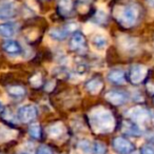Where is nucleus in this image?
Instances as JSON below:
<instances>
[{"label": "nucleus", "mask_w": 154, "mask_h": 154, "mask_svg": "<svg viewBox=\"0 0 154 154\" xmlns=\"http://www.w3.org/2000/svg\"><path fill=\"white\" fill-rule=\"evenodd\" d=\"M91 129L95 133H110L115 128V118L111 111L103 107H96L89 114Z\"/></svg>", "instance_id": "nucleus-1"}, {"label": "nucleus", "mask_w": 154, "mask_h": 154, "mask_svg": "<svg viewBox=\"0 0 154 154\" xmlns=\"http://www.w3.org/2000/svg\"><path fill=\"white\" fill-rule=\"evenodd\" d=\"M138 9L133 3L117 5L114 9V17L125 28H131L138 19Z\"/></svg>", "instance_id": "nucleus-2"}, {"label": "nucleus", "mask_w": 154, "mask_h": 154, "mask_svg": "<svg viewBox=\"0 0 154 154\" xmlns=\"http://www.w3.org/2000/svg\"><path fill=\"white\" fill-rule=\"evenodd\" d=\"M38 115V110H37L36 106L32 105V103H28V105L21 106L17 111V117L23 124H29L35 120V118Z\"/></svg>", "instance_id": "nucleus-3"}, {"label": "nucleus", "mask_w": 154, "mask_h": 154, "mask_svg": "<svg viewBox=\"0 0 154 154\" xmlns=\"http://www.w3.org/2000/svg\"><path fill=\"white\" fill-rule=\"evenodd\" d=\"M148 74V69L143 64H133L129 69L128 78L133 85H139L145 80Z\"/></svg>", "instance_id": "nucleus-4"}, {"label": "nucleus", "mask_w": 154, "mask_h": 154, "mask_svg": "<svg viewBox=\"0 0 154 154\" xmlns=\"http://www.w3.org/2000/svg\"><path fill=\"white\" fill-rule=\"evenodd\" d=\"M114 150L119 154H130L134 151V146L130 140L124 137H116L112 141Z\"/></svg>", "instance_id": "nucleus-5"}, {"label": "nucleus", "mask_w": 154, "mask_h": 154, "mask_svg": "<svg viewBox=\"0 0 154 154\" xmlns=\"http://www.w3.org/2000/svg\"><path fill=\"white\" fill-rule=\"evenodd\" d=\"M128 116L136 124H143V122H148V119L150 118V113L147 109L140 107V106H137V107L129 110Z\"/></svg>", "instance_id": "nucleus-6"}, {"label": "nucleus", "mask_w": 154, "mask_h": 154, "mask_svg": "<svg viewBox=\"0 0 154 154\" xmlns=\"http://www.w3.org/2000/svg\"><path fill=\"white\" fill-rule=\"evenodd\" d=\"M106 99L114 106H122L127 101V95L122 91L111 90L109 92H107Z\"/></svg>", "instance_id": "nucleus-7"}, {"label": "nucleus", "mask_w": 154, "mask_h": 154, "mask_svg": "<svg viewBox=\"0 0 154 154\" xmlns=\"http://www.w3.org/2000/svg\"><path fill=\"white\" fill-rule=\"evenodd\" d=\"M18 28H19L18 23L13 21L0 23V36L5 37V38H11L17 33Z\"/></svg>", "instance_id": "nucleus-8"}, {"label": "nucleus", "mask_w": 154, "mask_h": 154, "mask_svg": "<svg viewBox=\"0 0 154 154\" xmlns=\"http://www.w3.org/2000/svg\"><path fill=\"white\" fill-rule=\"evenodd\" d=\"M16 13V7L12 1H5L0 3V19L5 20L14 17Z\"/></svg>", "instance_id": "nucleus-9"}, {"label": "nucleus", "mask_w": 154, "mask_h": 154, "mask_svg": "<svg viewBox=\"0 0 154 154\" xmlns=\"http://www.w3.org/2000/svg\"><path fill=\"white\" fill-rule=\"evenodd\" d=\"M122 132L131 136H139L143 134V131L138 124H136L135 122H128V120H125L122 122Z\"/></svg>", "instance_id": "nucleus-10"}, {"label": "nucleus", "mask_w": 154, "mask_h": 154, "mask_svg": "<svg viewBox=\"0 0 154 154\" xmlns=\"http://www.w3.org/2000/svg\"><path fill=\"white\" fill-rule=\"evenodd\" d=\"M2 49L5 53L10 54V55H20L22 52V48L19 45V42H17L16 40H9L5 41L2 45Z\"/></svg>", "instance_id": "nucleus-11"}, {"label": "nucleus", "mask_w": 154, "mask_h": 154, "mask_svg": "<svg viewBox=\"0 0 154 154\" xmlns=\"http://www.w3.org/2000/svg\"><path fill=\"white\" fill-rule=\"evenodd\" d=\"M108 80L114 85H122L126 82V75L122 70H111L108 73Z\"/></svg>", "instance_id": "nucleus-12"}, {"label": "nucleus", "mask_w": 154, "mask_h": 154, "mask_svg": "<svg viewBox=\"0 0 154 154\" xmlns=\"http://www.w3.org/2000/svg\"><path fill=\"white\" fill-rule=\"evenodd\" d=\"M85 43H86V40H85V37L82 33H74L70 39V48L73 51H79V50H82L85 47Z\"/></svg>", "instance_id": "nucleus-13"}, {"label": "nucleus", "mask_w": 154, "mask_h": 154, "mask_svg": "<svg viewBox=\"0 0 154 154\" xmlns=\"http://www.w3.org/2000/svg\"><path fill=\"white\" fill-rule=\"evenodd\" d=\"M103 82L99 78H92V79L88 80L86 82V89L88 90L89 93H91L93 95L98 94L101 91V89H103Z\"/></svg>", "instance_id": "nucleus-14"}, {"label": "nucleus", "mask_w": 154, "mask_h": 154, "mask_svg": "<svg viewBox=\"0 0 154 154\" xmlns=\"http://www.w3.org/2000/svg\"><path fill=\"white\" fill-rule=\"evenodd\" d=\"M72 30L71 26H68V28H63V29H52L49 32V35L55 40H63V39L66 38V36L69 35L70 31Z\"/></svg>", "instance_id": "nucleus-15"}, {"label": "nucleus", "mask_w": 154, "mask_h": 154, "mask_svg": "<svg viewBox=\"0 0 154 154\" xmlns=\"http://www.w3.org/2000/svg\"><path fill=\"white\" fill-rule=\"evenodd\" d=\"M64 132V126L61 124V122H56V124H53L52 126H50L48 128V134H49L50 137L56 139L58 137H60Z\"/></svg>", "instance_id": "nucleus-16"}, {"label": "nucleus", "mask_w": 154, "mask_h": 154, "mask_svg": "<svg viewBox=\"0 0 154 154\" xmlns=\"http://www.w3.org/2000/svg\"><path fill=\"white\" fill-rule=\"evenodd\" d=\"M92 45L95 49H97L98 51H103L107 48L108 45V39L105 35L103 34H96L93 36L92 38Z\"/></svg>", "instance_id": "nucleus-17"}, {"label": "nucleus", "mask_w": 154, "mask_h": 154, "mask_svg": "<svg viewBox=\"0 0 154 154\" xmlns=\"http://www.w3.org/2000/svg\"><path fill=\"white\" fill-rule=\"evenodd\" d=\"M16 135H17L16 131L12 130V129L8 128L5 126H2V125H0V143L11 140V139L15 138Z\"/></svg>", "instance_id": "nucleus-18"}, {"label": "nucleus", "mask_w": 154, "mask_h": 154, "mask_svg": "<svg viewBox=\"0 0 154 154\" xmlns=\"http://www.w3.org/2000/svg\"><path fill=\"white\" fill-rule=\"evenodd\" d=\"M73 1L72 0H59L58 2V11L61 15L66 16L72 12Z\"/></svg>", "instance_id": "nucleus-19"}, {"label": "nucleus", "mask_w": 154, "mask_h": 154, "mask_svg": "<svg viewBox=\"0 0 154 154\" xmlns=\"http://www.w3.org/2000/svg\"><path fill=\"white\" fill-rule=\"evenodd\" d=\"M119 42H120V45H122L126 51H131V50H133L136 47V40L129 36H122V38L119 39Z\"/></svg>", "instance_id": "nucleus-20"}, {"label": "nucleus", "mask_w": 154, "mask_h": 154, "mask_svg": "<svg viewBox=\"0 0 154 154\" xmlns=\"http://www.w3.org/2000/svg\"><path fill=\"white\" fill-rule=\"evenodd\" d=\"M7 91L12 97H22L26 94V89L21 86H11L7 88Z\"/></svg>", "instance_id": "nucleus-21"}, {"label": "nucleus", "mask_w": 154, "mask_h": 154, "mask_svg": "<svg viewBox=\"0 0 154 154\" xmlns=\"http://www.w3.org/2000/svg\"><path fill=\"white\" fill-rule=\"evenodd\" d=\"M78 148L82 150V153L85 154H91L93 152V143L87 139H82L78 143Z\"/></svg>", "instance_id": "nucleus-22"}, {"label": "nucleus", "mask_w": 154, "mask_h": 154, "mask_svg": "<svg viewBox=\"0 0 154 154\" xmlns=\"http://www.w3.org/2000/svg\"><path fill=\"white\" fill-rule=\"evenodd\" d=\"M29 133L33 138L38 139L41 135V128L38 124H32L29 128Z\"/></svg>", "instance_id": "nucleus-23"}, {"label": "nucleus", "mask_w": 154, "mask_h": 154, "mask_svg": "<svg viewBox=\"0 0 154 154\" xmlns=\"http://www.w3.org/2000/svg\"><path fill=\"white\" fill-rule=\"evenodd\" d=\"M106 146L105 143L100 141H94L93 143V154H105L106 153Z\"/></svg>", "instance_id": "nucleus-24"}, {"label": "nucleus", "mask_w": 154, "mask_h": 154, "mask_svg": "<svg viewBox=\"0 0 154 154\" xmlns=\"http://www.w3.org/2000/svg\"><path fill=\"white\" fill-rule=\"evenodd\" d=\"M42 84V77L40 74H36L31 78V85L35 88H39Z\"/></svg>", "instance_id": "nucleus-25"}, {"label": "nucleus", "mask_w": 154, "mask_h": 154, "mask_svg": "<svg viewBox=\"0 0 154 154\" xmlns=\"http://www.w3.org/2000/svg\"><path fill=\"white\" fill-rule=\"evenodd\" d=\"M140 154H154V145L147 143L140 150Z\"/></svg>", "instance_id": "nucleus-26"}, {"label": "nucleus", "mask_w": 154, "mask_h": 154, "mask_svg": "<svg viewBox=\"0 0 154 154\" xmlns=\"http://www.w3.org/2000/svg\"><path fill=\"white\" fill-rule=\"evenodd\" d=\"M36 154H54V153L47 146H39L36 150Z\"/></svg>", "instance_id": "nucleus-27"}, {"label": "nucleus", "mask_w": 154, "mask_h": 154, "mask_svg": "<svg viewBox=\"0 0 154 154\" xmlns=\"http://www.w3.org/2000/svg\"><path fill=\"white\" fill-rule=\"evenodd\" d=\"M3 111H5V106H3L2 101L0 100V114H2Z\"/></svg>", "instance_id": "nucleus-28"}, {"label": "nucleus", "mask_w": 154, "mask_h": 154, "mask_svg": "<svg viewBox=\"0 0 154 154\" xmlns=\"http://www.w3.org/2000/svg\"><path fill=\"white\" fill-rule=\"evenodd\" d=\"M147 1H148V3L154 9V0H147Z\"/></svg>", "instance_id": "nucleus-29"}, {"label": "nucleus", "mask_w": 154, "mask_h": 154, "mask_svg": "<svg viewBox=\"0 0 154 154\" xmlns=\"http://www.w3.org/2000/svg\"><path fill=\"white\" fill-rule=\"evenodd\" d=\"M152 119H153V122H154V112L152 113Z\"/></svg>", "instance_id": "nucleus-30"}, {"label": "nucleus", "mask_w": 154, "mask_h": 154, "mask_svg": "<svg viewBox=\"0 0 154 154\" xmlns=\"http://www.w3.org/2000/svg\"><path fill=\"white\" fill-rule=\"evenodd\" d=\"M19 154H26V153H24V152H21V153H19Z\"/></svg>", "instance_id": "nucleus-31"}]
</instances>
